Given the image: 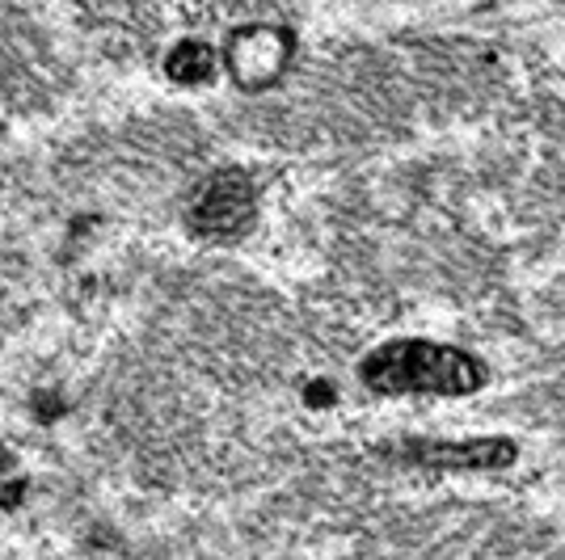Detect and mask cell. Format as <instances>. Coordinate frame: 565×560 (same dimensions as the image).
I'll return each mask as SVG.
<instances>
[{
	"mask_svg": "<svg viewBox=\"0 0 565 560\" xmlns=\"http://www.w3.org/2000/svg\"><path fill=\"white\" fill-rule=\"evenodd\" d=\"M254 215H258V194H254L249 173L220 169L190 198L186 224L203 240H236L254 228Z\"/></svg>",
	"mask_w": 565,
	"mask_h": 560,
	"instance_id": "7a4b0ae2",
	"label": "cell"
},
{
	"mask_svg": "<svg viewBox=\"0 0 565 560\" xmlns=\"http://www.w3.org/2000/svg\"><path fill=\"white\" fill-rule=\"evenodd\" d=\"M166 72L169 80H178V85H203V80H212L215 72V51L207 43H199V39H186V43H178L169 51Z\"/></svg>",
	"mask_w": 565,
	"mask_h": 560,
	"instance_id": "5b68a950",
	"label": "cell"
},
{
	"mask_svg": "<svg viewBox=\"0 0 565 560\" xmlns=\"http://www.w3.org/2000/svg\"><path fill=\"white\" fill-rule=\"evenodd\" d=\"M359 379L376 397H472L490 384V367L460 346L397 337L363 354Z\"/></svg>",
	"mask_w": 565,
	"mask_h": 560,
	"instance_id": "6da1fadb",
	"label": "cell"
},
{
	"mask_svg": "<svg viewBox=\"0 0 565 560\" xmlns=\"http://www.w3.org/2000/svg\"><path fill=\"white\" fill-rule=\"evenodd\" d=\"M393 455L414 467L435 472H498L519 460L515 439L502 434H477V439H405L393 446Z\"/></svg>",
	"mask_w": 565,
	"mask_h": 560,
	"instance_id": "3957f363",
	"label": "cell"
},
{
	"mask_svg": "<svg viewBox=\"0 0 565 560\" xmlns=\"http://www.w3.org/2000/svg\"><path fill=\"white\" fill-rule=\"evenodd\" d=\"M291 47H296V39L282 25H245L241 34H233V47H228L233 80L249 94L270 89L287 68Z\"/></svg>",
	"mask_w": 565,
	"mask_h": 560,
	"instance_id": "277c9868",
	"label": "cell"
}]
</instances>
